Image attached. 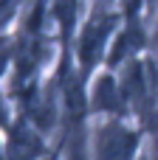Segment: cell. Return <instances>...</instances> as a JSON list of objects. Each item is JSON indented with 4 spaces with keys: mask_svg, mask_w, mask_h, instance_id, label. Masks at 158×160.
Returning <instances> with one entry per match:
<instances>
[{
    "mask_svg": "<svg viewBox=\"0 0 158 160\" xmlns=\"http://www.w3.org/2000/svg\"><path fill=\"white\" fill-rule=\"evenodd\" d=\"M155 152H158V146H155Z\"/></svg>",
    "mask_w": 158,
    "mask_h": 160,
    "instance_id": "obj_5",
    "label": "cell"
},
{
    "mask_svg": "<svg viewBox=\"0 0 158 160\" xmlns=\"http://www.w3.org/2000/svg\"><path fill=\"white\" fill-rule=\"evenodd\" d=\"M139 45H141V31L133 25V28H130V31L119 39V45H116V51L110 53V59H113V62H119L124 53H130V51H133V48H139Z\"/></svg>",
    "mask_w": 158,
    "mask_h": 160,
    "instance_id": "obj_3",
    "label": "cell"
},
{
    "mask_svg": "<svg viewBox=\"0 0 158 160\" xmlns=\"http://www.w3.org/2000/svg\"><path fill=\"white\" fill-rule=\"evenodd\" d=\"M136 138L127 132H119V127H110V132H105L99 138V149H102V160H127L130 149H133Z\"/></svg>",
    "mask_w": 158,
    "mask_h": 160,
    "instance_id": "obj_1",
    "label": "cell"
},
{
    "mask_svg": "<svg viewBox=\"0 0 158 160\" xmlns=\"http://www.w3.org/2000/svg\"><path fill=\"white\" fill-rule=\"evenodd\" d=\"M110 25H113V20L107 17H102V20H96V22H90L88 25V31H85V37H82V45H79V56L85 59V62H90L93 56H96V51H99V45H102V39H105V34L110 31Z\"/></svg>",
    "mask_w": 158,
    "mask_h": 160,
    "instance_id": "obj_2",
    "label": "cell"
},
{
    "mask_svg": "<svg viewBox=\"0 0 158 160\" xmlns=\"http://www.w3.org/2000/svg\"><path fill=\"white\" fill-rule=\"evenodd\" d=\"M96 107H105V110H113L116 107V87L110 79H102L99 87H96Z\"/></svg>",
    "mask_w": 158,
    "mask_h": 160,
    "instance_id": "obj_4",
    "label": "cell"
}]
</instances>
